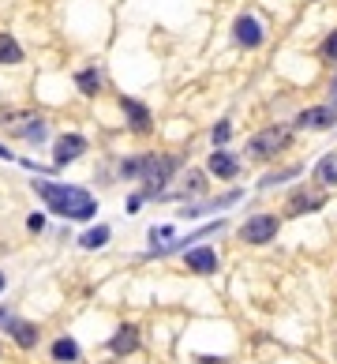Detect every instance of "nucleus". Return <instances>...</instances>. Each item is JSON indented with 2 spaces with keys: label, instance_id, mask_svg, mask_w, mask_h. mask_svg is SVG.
<instances>
[{
  "label": "nucleus",
  "instance_id": "1",
  "mask_svg": "<svg viewBox=\"0 0 337 364\" xmlns=\"http://www.w3.org/2000/svg\"><path fill=\"white\" fill-rule=\"evenodd\" d=\"M34 192L45 199V207L53 210V215L60 218H94V210H98V203H94L90 192H83V188L75 184H56V180H34Z\"/></svg>",
  "mask_w": 337,
  "mask_h": 364
},
{
  "label": "nucleus",
  "instance_id": "2",
  "mask_svg": "<svg viewBox=\"0 0 337 364\" xmlns=\"http://www.w3.org/2000/svg\"><path fill=\"white\" fill-rule=\"evenodd\" d=\"M176 169H180V158H176V154H142V169H139L142 199H154V195H162V188L173 180Z\"/></svg>",
  "mask_w": 337,
  "mask_h": 364
},
{
  "label": "nucleus",
  "instance_id": "3",
  "mask_svg": "<svg viewBox=\"0 0 337 364\" xmlns=\"http://www.w3.org/2000/svg\"><path fill=\"white\" fill-rule=\"evenodd\" d=\"M288 147V132L285 128H262V132H255L251 139H247V154L255 158V162H270V158L277 154V150H285Z\"/></svg>",
  "mask_w": 337,
  "mask_h": 364
},
{
  "label": "nucleus",
  "instance_id": "4",
  "mask_svg": "<svg viewBox=\"0 0 337 364\" xmlns=\"http://www.w3.org/2000/svg\"><path fill=\"white\" fill-rule=\"evenodd\" d=\"M274 236H277V218L274 215H255L240 226V241H247V244H266V241H274Z\"/></svg>",
  "mask_w": 337,
  "mask_h": 364
},
{
  "label": "nucleus",
  "instance_id": "5",
  "mask_svg": "<svg viewBox=\"0 0 337 364\" xmlns=\"http://www.w3.org/2000/svg\"><path fill=\"white\" fill-rule=\"evenodd\" d=\"M337 124V106L330 101V106H311V109H303L300 117H296V128L300 132H326V128H334Z\"/></svg>",
  "mask_w": 337,
  "mask_h": 364
},
{
  "label": "nucleus",
  "instance_id": "6",
  "mask_svg": "<svg viewBox=\"0 0 337 364\" xmlns=\"http://www.w3.org/2000/svg\"><path fill=\"white\" fill-rule=\"evenodd\" d=\"M232 38H236V45H244V49H259L262 45V23L255 19V15H236V23H232Z\"/></svg>",
  "mask_w": 337,
  "mask_h": 364
},
{
  "label": "nucleus",
  "instance_id": "7",
  "mask_svg": "<svg viewBox=\"0 0 337 364\" xmlns=\"http://www.w3.org/2000/svg\"><path fill=\"white\" fill-rule=\"evenodd\" d=\"M120 109H124V117H127V124H132V132L147 136V132L154 128V117H150V109L142 106V101H135V98H120Z\"/></svg>",
  "mask_w": 337,
  "mask_h": 364
},
{
  "label": "nucleus",
  "instance_id": "8",
  "mask_svg": "<svg viewBox=\"0 0 337 364\" xmlns=\"http://www.w3.org/2000/svg\"><path fill=\"white\" fill-rule=\"evenodd\" d=\"M83 150H86V139L79 136V132H71V136L56 139L53 158H56V165H68V162H75V158H83Z\"/></svg>",
  "mask_w": 337,
  "mask_h": 364
},
{
  "label": "nucleus",
  "instance_id": "9",
  "mask_svg": "<svg viewBox=\"0 0 337 364\" xmlns=\"http://www.w3.org/2000/svg\"><path fill=\"white\" fill-rule=\"evenodd\" d=\"M206 165H210V173H214V177H221V180H232L240 173L236 154H229V150H221V147L210 154V162H206Z\"/></svg>",
  "mask_w": 337,
  "mask_h": 364
},
{
  "label": "nucleus",
  "instance_id": "10",
  "mask_svg": "<svg viewBox=\"0 0 337 364\" xmlns=\"http://www.w3.org/2000/svg\"><path fill=\"white\" fill-rule=\"evenodd\" d=\"M184 263H188V271H195V274H214L218 271V256H214V248H191L188 256H184Z\"/></svg>",
  "mask_w": 337,
  "mask_h": 364
},
{
  "label": "nucleus",
  "instance_id": "11",
  "mask_svg": "<svg viewBox=\"0 0 337 364\" xmlns=\"http://www.w3.org/2000/svg\"><path fill=\"white\" fill-rule=\"evenodd\" d=\"M109 350L116 353V357H127V353H135V350H139V330H135V327H120L116 335H112Z\"/></svg>",
  "mask_w": 337,
  "mask_h": 364
},
{
  "label": "nucleus",
  "instance_id": "12",
  "mask_svg": "<svg viewBox=\"0 0 337 364\" xmlns=\"http://www.w3.org/2000/svg\"><path fill=\"white\" fill-rule=\"evenodd\" d=\"M8 330H12V338L23 345V350H34V345H38V335H42L34 323H23V319H8Z\"/></svg>",
  "mask_w": 337,
  "mask_h": 364
},
{
  "label": "nucleus",
  "instance_id": "13",
  "mask_svg": "<svg viewBox=\"0 0 337 364\" xmlns=\"http://www.w3.org/2000/svg\"><path fill=\"white\" fill-rule=\"evenodd\" d=\"M323 203H326L323 192H296L288 199V215H308V210H319Z\"/></svg>",
  "mask_w": 337,
  "mask_h": 364
},
{
  "label": "nucleus",
  "instance_id": "14",
  "mask_svg": "<svg viewBox=\"0 0 337 364\" xmlns=\"http://www.w3.org/2000/svg\"><path fill=\"white\" fill-rule=\"evenodd\" d=\"M315 180H319L323 188H334V184H337V150H334V154H326V158H319Z\"/></svg>",
  "mask_w": 337,
  "mask_h": 364
},
{
  "label": "nucleus",
  "instance_id": "15",
  "mask_svg": "<svg viewBox=\"0 0 337 364\" xmlns=\"http://www.w3.org/2000/svg\"><path fill=\"white\" fill-rule=\"evenodd\" d=\"M8 64H23V45L12 34H0V68Z\"/></svg>",
  "mask_w": 337,
  "mask_h": 364
},
{
  "label": "nucleus",
  "instance_id": "16",
  "mask_svg": "<svg viewBox=\"0 0 337 364\" xmlns=\"http://www.w3.org/2000/svg\"><path fill=\"white\" fill-rule=\"evenodd\" d=\"M75 86L86 94V98H94V94L101 90V72H98V68H83V72L75 75Z\"/></svg>",
  "mask_w": 337,
  "mask_h": 364
},
{
  "label": "nucleus",
  "instance_id": "17",
  "mask_svg": "<svg viewBox=\"0 0 337 364\" xmlns=\"http://www.w3.org/2000/svg\"><path fill=\"white\" fill-rule=\"evenodd\" d=\"M53 361H56V364H75V361H79V345L71 342V338L53 342Z\"/></svg>",
  "mask_w": 337,
  "mask_h": 364
},
{
  "label": "nucleus",
  "instance_id": "18",
  "mask_svg": "<svg viewBox=\"0 0 337 364\" xmlns=\"http://www.w3.org/2000/svg\"><path fill=\"white\" fill-rule=\"evenodd\" d=\"M105 241H109V229H105V226H98V229H90V233L83 236V248H101Z\"/></svg>",
  "mask_w": 337,
  "mask_h": 364
},
{
  "label": "nucleus",
  "instance_id": "19",
  "mask_svg": "<svg viewBox=\"0 0 337 364\" xmlns=\"http://www.w3.org/2000/svg\"><path fill=\"white\" fill-rule=\"evenodd\" d=\"M296 173H300V165H288V169H281V173H270V177H262V188H274V184H281V180L296 177Z\"/></svg>",
  "mask_w": 337,
  "mask_h": 364
},
{
  "label": "nucleus",
  "instance_id": "20",
  "mask_svg": "<svg viewBox=\"0 0 337 364\" xmlns=\"http://www.w3.org/2000/svg\"><path fill=\"white\" fill-rule=\"evenodd\" d=\"M210 136H214V147H225V143H229V136H232V124H229V121L214 124V132H210Z\"/></svg>",
  "mask_w": 337,
  "mask_h": 364
},
{
  "label": "nucleus",
  "instance_id": "21",
  "mask_svg": "<svg viewBox=\"0 0 337 364\" xmlns=\"http://www.w3.org/2000/svg\"><path fill=\"white\" fill-rule=\"evenodd\" d=\"M323 57H326V60H334V64H337V30H334V34L323 42Z\"/></svg>",
  "mask_w": 337,
  "mask_h": 364
},
{
  "label": "nucleus",
  "instance_id": "22",
  "mask_svg": "<svg viewBox=\"0 0 337 364\" xmlns=\"http://www.w3.org/2000/svg\"><path fill=\"white\" fill-rule=\"evenodd\" d=\"M206 188V180H203V173H188V192L191 195H199Z\"/></svg>",
  "mask_w": 337,
  "mask_h": 364
},
{
  "label": "nucleus",
  "instance_id": "23",
  "mask_svg": "<svg viewBox=\"0 0 337 364\" xmlns=\"http://www.w3.org/2000/svg\"><path fill=\"white\" fill-rule=\"evenodd\" d=\"M330 101L337 106V75H334V83H330Z\"/></svg>",
  "mask_w": 337,
  "mask_h": 364
},
{
  "label": "nucleus",
  "instance_id": "24",
  "mask_svg": "<svg viewBox=\"0 0 337 364\" xmlns=\"http://www.w3.org/2000/svg\"><path fill=\"white\" fill-rule=\"evenodd\" d=\"M199 364H229V361H214V357H199Z\"/></svg>",
  "mask_w": 337,
  "mask_h": 364
},
{
  "label": "nucleus",
  "instance_id": "25",
  "mask_svg": "<svg viewBox=\"0 0 337 364\" xmlns=\"http://www.w3.org/2000/svg\"><path fill=\"white\" fill-rule=\"evenodd\" d=\"M0 289H4V274H0Z\"/></svg>",
  "mask_w": 337,
  "mask_h": 364
}]
</instances>
